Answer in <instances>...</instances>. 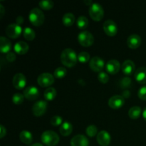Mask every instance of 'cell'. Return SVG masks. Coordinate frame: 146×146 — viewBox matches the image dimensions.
Listing matches in <instances>:
<instances>
[{
	"instance_id": "1",
	"label": "cell",
	"mask_w": 146,
	"mask_h": 146,
	"mask_svg": "<svg viewBox=\"0 0 146 146\" xmlns=\"http://www.w3.org/2000/svg\"><path fill=\"white\" fill-rule=\"evenodd\" d=\"M61 63L67 67H73L76 64L78 56L74 49L70 48L63 50L61 54Z\"/></svg>"
},
{
	"instance_id": "2",
	"label": "cell",
	"mask_w": 146,
	"mask_h": 146,
	"mask_svg": "<svg viewBox=\"0 0 146 146\" xmlns=\"http://www.w3.org/2000/svg\"><path fill=\"white\" fill-rule=\"evenodd\" d=\"M41 141L47 146H54L59 142V136L56 132L53 131H46L41 134Z\"/></svg>"
},
{
	"instance_id": "3",
	"label": "cell",
	"mask_w": 146,
	"mask_h": 146,
	"mask_svg": "<svg viewBox=\"0 0 146 146\" xmlns=\"http://www.w3.org/2000/svg\"><path fill=\"white\" fill-rule=\"evenodd\" d=\"M29 21L33 25L36 27L42 25L45 20L44 14L40 9L34 8L30 11L29 14Z\"/></svg>"
},
{
	"instance_id": "4",
	"label": "cell",
	"mask_w": 146,
	"mask_h": 146,
	"mask_svg": "<svg viewBox=\"0 0 146 146\" xmlns=\"http://www.w3.org/2000/svg\"><path fill=\"white\" fill-rule=\"evenodd\" d=\"M90 17L94 21H100L104 15V10L102 6L98 3H93L89 8Z\"/></svg>"
},
{
	"instance_id": "5",
	"label": "cell",
	"mask_w": 146,
	"mask_h": 146,
	"mask_svg": "<svg viewBox=\"0 0 146 146\" xmlns=\"http://www.w3.org/2000/svg\"><path fill=\"white\" fill-rule=\"evenodd\" d=\"M78 40L81 46L88 47L94 44V37L93 34L89 31H83L78 34Z\"/></svg>"
},
{
	"instance_id": "6",
	"label": "cell",
	"mask_w": 146,
	"mask_h": 146,
	"mask_svg": "<svg viewBox=\"0 0 146 146\" xmlns=\"http://www.w3.org/2000/svg\"><path fill=\"white\" fill-rule=\"evenodd\" d=\"M38 85L41 87H48L54 82V77L50 73H42L37 78Z\"/></svg>"
},
{
	"instance_id": "7",
	"label": "cell",
	"mask_w": 146,
	"mask_h": 146,
	"mask_svg": "<svg viewBox=\"0 0 146 146\" xmlns=\"http://www.w3.org/2000/svg\"><path fill=\"white\" fill-rule=\"evenodd\" d=\"M21 32H22V29H21V26L16 23L9 24L6 28V34L9 38H18L21 35Z\"/></svg>"
},
{
	"instance_id": "8",
	"label": "cell",
	"mask_w": 146,
	"mask_h": 146,
	"mask_svg": "<svg viewBox=\"0 0 146 146\" xmlns=\"http://www.w3.org/2000/svg\"><path fill=\"white\" fill-rule=\"evenodd\" d=\"M47 106H48V104L46 101L40 100V101H37L33 105V114L36 116H41V115H44L46 111Z\"/></svg>"
},
{
	"instance_id": "9",
	"label": "cell",
	"mask_w": 146,
	"mask_h": 146,
	"mask_svg": "<svg viewBox=\"0 0 146 146\" xmlns=\"http://www.w3.org/2000/svg\"><path fill=\"white\" fill-rule=\"evenodd\" d=\"M104 30L107 35L110 36H113L118 32V27L114 21L111 19L106 20L104 23Z\"/></svg>"
},
{
	"instance_id": "10",
	"label": "cell",
	"mask_w": 146,
	"mask_h": 146,
	"mask_svg": "<svg viewBox=\"0 0 146 146\" xmlns=\"http://www.w3.org/2000/svg\"><path fill=\"white\" fill-rule=\"evenodd\" d=\"M104 60L99 56H94L89 62L90 68L96 72H101L104 67Z\"/></svg>"
},
{
	"instance_id": "11",
	"label": "cell",
	"mask_w": 146,
	"mask_h": 146,
	"mask_svg": "<svg viewBox=\"0 0 146 146\" xmlns=\"http://www.w3.org/2000/svg\"><path fill=\"white\" fill-rule=\"evenodd\" d=\"M24 96L27 99L34 101V100L37 99L39 96V91L38 88L36 86H29L24 89Z\"/></svg>"
},
{
	"instance_id": "12",
	"label": "cell",
	"mask_w": 146,
	"mask_h": 146,
	"mask_svg": "<svg viewBox=\"0 0 146 146\" xmlns=\"http://www.w3.org/2000/svg\"><path fill=\"white\" fill-rule=\"evenodd\" d=\"M125 99L123 96L115 95L111 96L108 100V106L113 109H118L123 106Z\"/></svg>"
},
{
	"instance_id": "13",
	"label": "cell",
	"mask_w": 146,
	"mask_h": 146,
	"mask_svg": "<svg viewBox=\"0 0 146 146\" xmlns=\"http://www.w3.org/2000/svg\"><path fill=\"white\" fill-rule=\"evenodd\" d=\"M13 85L17 89H22L27 84V79L25 76L21 73H17L13 78Z\"/></svg>"
},
{
	"instance_id": "14",
	"label": "cell",
	"mask_w": 146,
	"mask_h": 146,
	"mask_svg": "<svg viewBox=\"0 0 146 146\" xmlns=\"http://www.w3.org/2000/svg\"><path fill=\"white\" fill-rule=\"evenodd\" d=\"M89 141L84 135L78 134L73 137L71 140V146H88Z\"/></svg>"
},
{
	"instance_id": "15",
	"label": "cell",
	"mask_w": 146,
	"mask_h": 146,
	"mask_svg": "<svg viewBox=\"0 0 146 146\" xmlns=\"http://www.w3.org/2000/svg\"><path fill=\"white\" fill-rule=\"evenodd\" d=\"M97 142L101 146H108L111 142V135L106 131H101L97 134Z\"/></svg>"
},
{
	"instance_id": "16",
	"label": "cell",
	"mask_w": 146,
	"mask_h": 146,
	"mask_svg": "<svg viewBox=\"0 0 146 146\" xmlns=\"http://www.w3.org/2000/svg\"><path fill=\"white\" fill-rule=\"evenodd\" d=\"M106 68L108 74L114 75L119 71L120 68H121V64H120L119 61L117 60L111 59L107 62Z\"/></svg>"
},
{
	"instance_id": "17",
	"label": "cell",
	"mask_w": 146,
	"mask_h": 146,
	"mask_svg": "<svg viewBox=\"0 0 146 146\" xmlns=\"http://www.w3.org/2000/svg\"><path fill=\"white\" fill-rule=\"evenodd\" d=\"M141 44V38L139 35L136 34H133L128 36L127 39V45L131 48H138Z\"/></svg>"
},
{
	"instance_id": "18",
	"label": "cell",
	"mask_w": 146,
	"mask_h": 146,
	"mask_svg": "<svg viewBox=\"0 0 146 146\" xmlns=\"http://www.w3.org/2000/svg\"><path fill=\"white\" fill-rule=\"evenodd\" d=\"M121 69L124 74L127 76H130L134 72L135 69V65L134 62L131 60H125L123 61L122 66H121Z\"/></svg>"
},
{
	"instance_id": "19",
	"label": "cell",
	"mask_w": 146,
	"mask_h": 146,
	"mask_svg": "<svg viewBox=\"0 0 146 146\" xmlns=\"http://www.w3.org/2000/svg\"><path fill=\"white\" fill-rule=\"evenodd\" d=\"M135 78L139 84H146V68L145 67H140L137 68L135 71Z\"/></svg>"
},
{
	"instance_id": "20",
	"label": "cell",
	"mask_w": 146,
	"mask_h": 146,
	"mask_svg": "<svg viewBox=\"0 0 146 146\" xmlns=\"http://www.w3.org/2000/svg\"><path fill=\"white\" fill-rule=\"evenodd\" d=\"M11 42L10 40L4 36L0 37V51L3 54L9 53L11 51Z\"/></svg>"
},
{
	"instance_id": "21",
	"label": "cell",
	"mask_w": 146,
	"mask_h": 146,
	"mask_svg": "<svg viewBox=\"0 0 146 146\" xmlns=\"http://www.w3.org/2000/svg\"><path fill=\"white\" fill-rule=\"evenodd\" d=\"M14 51L19 54H25L26 53H27V51H29V47L28 44L25 41H18L14 45Z\"/></svg>"
},
{
	"instance_id": "22",
	"label": "cell",
	"mask_w": 146,
	"mask_h": 146,
	"mask_svg": "<svg viewBox=\"0 0 146 146\" xmlns=\"http://www.w3.org/2000/svg\"><path fill=\"white\" fill-rule=\"evenodd\" d=\"M73 125L71 123L68 121H65L61 125L59 128V131L63 136H68L72 133Z\"/></svg>"
},
{
	"instance_id": "23",
	"label": "cell",
	"mask_w": 146,
	"mask_h": 146,
	"mask_svg": "<svg viewBox=\"0 0 146 146\" xmlns=\"http://www.w3.org/2000/svg\"><path fill=\"white\" fill-rule=\"evenodd\" d=\"M19 137L21 142L24 143V144H27V145H29L33 141L32 134H31V132H29V131H27V130H24V131H21L20 133Z\"/></svg>"
},
{
	"instance_id": "24",
	"label": "cell",
	"mask_w": 146,
	"mask_h": 146,
	"mask_svg": "<svg viewBox=\"0 0 146 146\" xmlns=\"http://www.w3.org/2000/svg\"><path fill=\"white\" fill-rule=\"evenodd\" d=\"M75 21V16L72 13H66L62 17V22L66 27H70L73 25Z\"/></svg>"
},
{
	"instance_id": "25",
	"label": "cell",
	"mask_w": 146,
	"mask_h": 146,
	"mask_svg": "<svg viewBox=\"0 0 146 146\" xmlns=\"http://www.w3.org/2000/svg\"><path fill=\"white\" fill-rule=\"evenodd\" d=\"M56 90L53 87H48V88L45 90L44 93V96L47 101H51V100L54 99L56 96Z\"/></svg>"
},
{
	"instance_id": "26",
	"label": "cell",
	"mask_w": 146,
	"mask_h": 146,
	"mask_svg": "<svg viewBox=\"0 0 146 146\" xmlns=\"http://www.w3.org/2000/svg\"><path fill=\"white\" fill-rule=\"evenodd\" d=\"M141 108L140 106H133L132 108H130L129 111H128V115H129V117L132 119H137L140 117L141 114Z\"/></svg>"
},
{
	"instance_id": "27",
	"label": "cell",
	"mask_w": 146,
	"mask_h": 146,
	"mask_svg": "<svg viewBox=\"0 0 146 146\" xmlns=\"http://www.w3.org/2000/svg\"><path fill=\"white\" fill-rule=\"evenodd\" d=\"M23 35H24V37L27 40H28V41H32L35 38L36 33L34 31V30H33L30 27H25L24 29V30H23Z\"/></svg>"
},
{
	"instance_id": "28",
	"label": "cell",
	"mask_w": 146,
	"mask_h": 146,
	"mask_svg": "<svg viewBox=\"0 0 146 146\" xmlns=\"http://www.w3.org/2000/svg\"><path fill=\"white\" fill-rule=\"evenodd\" d=\"M88 25V19L85 16H80L77 19V26L80 29H84Z\"/></svg>"
},
{
	"instance_id": "29",
	"label": "cell",
	"mask_w": 146,
	"mask_h": 146,
	"mask_svg": "<svg viewBox=\"0 0 146 146\" xmlns=\"http://www.w3.org/2000/svg\"><path fill=\"white\" fill-rule=\"evenodd\" d=\"M38 5L43 9L49 10L54 7V1L51 0H42L38 2Z\"/></svg>"
},
{
	"instance_id": "30",
	"label": "cell",
	"mask_w": 146,
	"mask_h": 146,
	"mask_svg": "<svg viewBox=\"0 0 146 146\" xmlns=\"http://www.w3.org/2000/svg\"><path fill=\"white\" fill-rule=\"evenodd\" d=\"M67 74V70L65 67L60 66L58 67L57 68H56V70L54 71V76L57 78H64Z\"/></svg>"
},
{
	"instance_id": "31",
	"label": "cell",
	"mask_w": 146,
	"mask_h": 146,
	"mask_svg": "<svg viewBox=\"0 0 146 146\" xmlns=\"http://www.w3.org/2000/svg\"><path fill=\"white\" fill-rule=\"evenodd\" d=\"M86 133L89 137H94L98 133V128L95 125H89L86 128Z\"/></svg>"
},
{
	"instance_id": "32",
	"label": "cell",
	"mask_w": 146,
	"mask_h": 146,
	"mask_svg": "<svg viewBox=\"0 0 146 146\" xmlns=\"http://www.w3.org/2000/svg\"><path fill=\"white\" fill-rule=\"evenodd\" d=\"M90 59V54L86 51H82L80 52L78 55V61L79 62L84 64L89 61Z\"/></svg>"
},
{
	"instance_id": "33",
	"label": "cell",
	"mask_w": 146,
	"mask_h": 146,
	"mask_svg": "<svg viewBox=\"0 0 146 146\" xmlns=\"http://www.w3.org/2000/svg\"><path fill=\"white\" fill-rule=\"evenodd\" d=\"M24 96L23 94H19V93H16L12 96L13 103L14 104H17V105H19V104H22L24 102Z\"/></svg>"
},
{
	"instance_id": "34",
	"label": "cell",
	"mask_w": 146,
	"mask_h": 146,
	"mask_svg": "<svg viewBox=\"0 0 146 146\" xmlns=\"http://www.w3.org/2000/svg\"><path fill=\"white\" fill-rule=\"evenodd\" d=\"M63 123V118L59 115H54L51 119V124L53 126H58Z\"/></svg>"
},
{
	"instance_id": "35",
	"label": "cell",
	"mask_w": 146,
	"mask_h": 146,
	"mask_svg": "<svg viewBox=\"0 0 146 146\" xmlns=\"http://www.w3.org/2000/svg\"><path fill=\"white\" fill-rule=\"evenodd\" d=\"M98 79L100 82L103 83V84H106L108 81H109V76L107 74V73L101 71L98 74Z\"/></svg>"
},
{
	"instance_id": "36",
	"label": "cell",
	"mask_w": 146,
	"mask_h": 146,
	"mask_svg": "<svg viewBox=\"0 0 146 146\" xmlns=\"http://www.w3.org/2000/svg\"><path fill=\"white\" fill-rule=\"evenodd\" d=\"M138 96L140 99L146 101V86H143L138 90Z\"/></svg>"
},
{
	"instance_id": "37",
	"label": "cell",
	"mask_w": 146,
	"mask_h": 146,
	"mask_svg": "<svg viewBox=\"0 0 146 146\" xmlns=\"http://www.w3.org/2000/svg\"><path fill=\"white\" fill-rule=\"evenodd\" d=\"M131 83H132V81H131V78H128V77H125V78H122V80L121 81V87H123V88L129 87Z\"/></svg>"
},
{
	"instance_id": "38",
	"label": "cell",
	"mask_w": 146,
	"mask_h": 146,
	"mask_svg": "<svg viewBox=\"0 0 146 146\" xmlns=\"http://www.w3.org/2000/svg\"><path fill=\"white\" fill-rule=\"evenodd\" d=\"M6 58H7V61H9V62H13V61L16 59V54H14V52H12V51H9V52L7 54Z\"/></svg>"
},
{
	"instance_id": "39",
	"label": "cell",
	"mask_w": 146,
	"mask_h": 146,
	"mask_svg": "<svg viewBox=\"0 0 146 146\" xmlns=\"http://www.w3.org/2000/svg\"><path fill=\"white\" fill-rule=\"evenodd\" d=\"M6 133H7V129L3 125H0V138H4Z\"/></svg>"
},
{
	"instance_id": "40",
	"label": "cell",
	"mask_w": 146,
	"mask_h": 146,
	"mask_svg": "<svg viewBox=\"0 0 146 146\" xmlns=\"http://www.w3.org/2000/svg\"><path fill=\"white\" fill-rule=\"evenodd\" d=\"M24 18H23L21 16H19V17H17L16 19V24H19V25H21V24H23L24 22Z\"/></svg>"
},
{
	"instance_id": "41",
	"label": "cell",
	"mask_w": 146,
	"mask_h": 146,
	"mask_svg": "<svg viewBox=\"0 0 146 146\" xmlns=\"http://www.w3.org/2000/svg\"><path fill=\"white\" fill-rule=\"evenodd\" d=\"M4 14V7H3L2 4H0V14H1L0 17H1V18L3 17Z\"/></svg>"
},
{
	"instance_id": "42",
	"label": "cell",
	"mask_w": 146,
	"mask_h": 146,
	"mask_svg": "<svg viewBox=\"0 0 146 146\" xmlns=\"http://www.w3.org/2000/svg\"><path fill=\"white\" fill-rule=\"evenodd\" d=\"M129 95H130V94H129V92H128V91H125V92L123 93V97H125V98H128V97H129Z\"/></svg>"
},
{
	"instance_id": "43",
	"label": "cell",
	"mask_w": 146,
	"mask_h": 146,
	"mask_svg": "<svg viewBox=\"0 0 146 146\" xmlns=\"http://www.w3.org/2000/svg\"><path fill=\"white\" fill-rule=\"evenodd\" d=\"M143 116L144 120L146 121V108H144L143 111Z\"/></svg>"
},
{
	"instance_id": "44",
	"label": "cell",
	"mask_w": 146,
	"mask_h": 146,
	"mask_svg": "<svg viewBox=\"0 0 146 146\" xmlns=\"http://www.w3.org/2000/svg\"><path fill=\"white\" fill-rule=\"evenodd\" d=\"M85 3H86V4H88V5H90V6H91V4H93L92 1H91V0H89V1H86V0Z\"/></svg>"
},
{
	"instance_id": "45",
	"label": "cell",
	"mask_w": 146,
	"mask_h": 146,
	"mask_svg": "<svg viewBox=\"0 0 146 146\" xmlns=\"http://www.w3.org/2000/svg\"><path fill=\"white\" fill-rule=\"evenodd\" d=\"M31 146H44L41 143H34L33 145H31Z\"/></svg>"
}]
</instances>
